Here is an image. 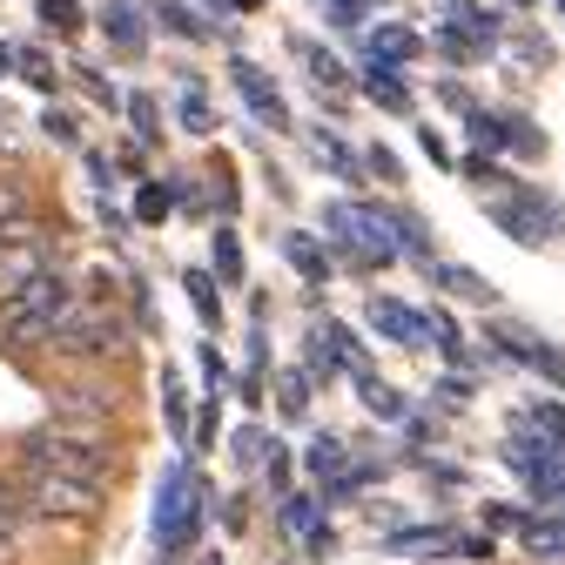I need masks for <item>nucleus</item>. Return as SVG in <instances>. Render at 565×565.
<instances>
[{"mask_svg": "<svg viewBox=\"0 0 565 565\" xmlns=\"http://www.w3.org/2000/svg\"><path fill=\"white\" fill-rule=\"evenodd\" d=\"M21 465L41 471H75V478H108L115 471V431L108 417H75V424H41L21 438Z\"/></svg>", "mask_w": 565, "mask_h": 565, "instance_id": "obj_1", "label": "nucleus"}, {"mask_svg": "<svg viewBox=\"0 0 565 565\" xmlns=\"http://www.w3.org/2000/svg\"><path fill=\"white\" fill-rule=\"evenodd\" d=\"M75 303L82 297H75V282H67V269L47 263V269H34L28 282H14V290L0 297V337H8V343H47L54 323Z\"/></svg>", "mask_w": 565, "mask_h": 565, "instance_id": "obj_2", "label": "nucleus"}, {"mask_svg": "<svg viewBox=\"0 0 565 565\" xmlns=\"http://www.w3.org/2000/svg\"><path fill=\"white\" fill-rule=\"evenodd\" d=\"M21 505H28V519H54V525L95 519V512H102V478H75V471H41V465H28Z\"/></svg>", "mask_w": 565, "mask_h": 565, "instance_id": "obj_3", "label": "nucleus"}, {"mask_svg": "<svg viewBox=\"0 0 565 565\" xmlns=\"http://www.w3.org/2000/svg\"><path fill=\"white\" fill-rule=\"evenodd\" d=\"M121 343H128V330H121L115 303H95V297H82L47 337V350H61V358H115Z\"/></svg>", "mask_w": 565, "mask_h": 565, "instance_id": "obj_4", "label": "nucleus"}, {"mask_svg": "<svg viewBox=\"0 0 565 565\" xmlns=\"http://www.w3.org/2000/svg\"><path fill=\"white\" fill-rule=\"evenodd\" d=\"M202 512H209L202 478L175 465V471L162 478V499H156V532H162V545H169V552H182V545L202 532Z\"/></svg>", "mask_w": 565, "mask_h": 565, "instance_id": "obj_5", "label": "nucleus"}, {"mask_svg": "<svg viewBox=\"0 0 565 565\" xmlns=\"http://www.w3.org/2000/svg\"><path fill=\"white\" fill-rule=\"evenodd\" d=\"M47 263H54V230H41V223L28 216L21 230L0 236V297H8L14 282H28L34 269H47Z\"/></svg>", "mask_w": 565, "mask_h": 565, "instance_id": "obj_6", "label": "nucleus"}, {"mask_svg": "<svg viewBox=\"0 0 565 565\" xmlns=\"http://www.w3.org/2000/svg\"><path fill=\"white\" fill-rule=\"evenodd\" d=\"M230 82H236V95L249 102V115H256V121H269V128H282V121H290V115H282V95H276V82L263 75V67H256L249 54H236V61H230Z\"/></svg>", "mask_w": 565, "mask_h": 565, "instance_id": "obj_7", "label": "nucleus"}, {"mask_svg": "<svg viewBox=\"0 0 565 565\" xmlns=\"http://www.w3.org/2000/svg\"><path fill=\"white\" fill-rule=\"evenodd\" d=\"M371 323H377L391 343H411V350H417V343H431V330H424L431 317H417V310L397 303V297H377V303H371Z\"/></svg>", "mask_w": 565, "mask_h": 565, "instance_id": "obj_8", "label": "nucleus"}, {"mask_svg": "<svg viewBox=\"0 0 565 565\" xmlns=\"http://www.w3.org/2000/svg\"><path fill=\"white\" fill-rule=\"evenodd\" d=\"M102 28H108V41H115L121 54H141V47H149V21H141L135 0H108V8H102Z\"/></svg>", "mask_w": 565, "mask_h": 565, "instance_id": "obj_9", "label": "nucleus"}, {"mask_svg": "<svg viewBox=\"0 0 565 565\" xmlns=\"http://www.w3.org/2000/svg\"><path fill=\"white\" fill-rule=\"evenodd\" d=\"M28 216H34L28 182H21V175H0V236H8V230H21Z\"/></svg>", "mask_w": 565, "mask_h": 565, "instance_id": "obj_10", "label": "nucleus"}, {"mask_svg": "<svg viewBox=\"0 0 565 565\" xmlns=\"http://www.w3.org/2000/svg\"><path fill=\"white\" fill-rule=\"evenodd\" d=\"M411 54H417V34H411V28H377V34H371V61L404 67Z\"/></svg>", "mask_w": 565, "mask_h": 565, "instance_id": "obj_11", "label": "nucleus"}, {"mask_svg": "<svg viewBox=\"0 0 565 565\" xmlns=\"http://www.w3.org/2000/svg\"><path fill=\"white\" fill-rule=\"evenodd\" d=\"M282 256H290V263H297V269H303L310 282H323V276H330V256H323V249H317L310 236H297V230L282 236Z\"/></svg>", "mask_w": 565, "mask_h": 565, "instance_id": "obj_12", "label": "nucleus"}, {"mask_svg": "<svg viewBox=\"0 0 565 565\" xmlns=\"http://www.w3.org/2000/svg\"><path fill=\"white\" fill-rule=\"evenodd\" d=\"M391 216V236H397V249H411V256H431V236H424V223L411 216V209H384Z\"/></svg>", "mask_w": 565, "mask_h": 565, "instance_id": "obj_13", "label": "nucleus"}, {"mask_svg": "<svg viewBox=\"0 0 565 565\" xmlns=\"http://www.w3.org/2000/svg\"><path fill=\"white\" fill-rule=\"evenodd\" d=\"M28 532V505H21V484H0V545H14Z\"/></svg>", "mask_w": 565, "mask_h": 565, "instance_id": "obj_14", "label": "nucleus"}, {"mask_svg": "<svg viewBox=\"0 0 565 565\" xmlns=\"http://www.w3.org/2000/svg\"><path fill=\"white\" fill-rule=\"evenodd\" d=\"M364 88H371V95H377L384 108H397V115L411 108V95H404V82H397V67H384V61H377L371 75H364Z\"/></svg>", "mask_w": 565, "mask_h": 565, "instance_id": "obj_15", "label": "nucleus"}, {"mask_svg": "<svg viewBox=\"0 0 565 565\" xmlns=\"http://www.w3.org/2000/svg\"><path fill=\"white\" fill-rule=\"evenodd\" d=\"M162 411H169V431L195 438V431H189V397H182V377H175V371H162Z\"/></svg>", "mask_w": 565, "mask_h": 565, "instance_id": "obj_16", "label": "nucleus"}, {"mask_svg": "<svg viewBox=\"0 0 565 565\" xmlns=\"http://www.w3.org/2000/svg\"><path fill=\"white\" fill-rule=\"evenodd\" d=\"M182 128H189V135H209V128H216V115H209V102H202L195 82H182Z\"/></svg>", "mask_w": 565, "mask_h": 565, "instance_id": "obj_17", "label": "nucleus"}, {"mask_svg": "<svg viewBox=\"0 0 565 565\" xmlns=\"http://www.w3.org/2000/svg\"><path fill=\"white\" fill-rule=\"evenodd\" d=\"M424 276H431V282H445V290H458V297H491L478 276H465V269H451V263H438V256H431V269H424Z\"/></svg>", "mask_w": 565, "mask_h": 565, "instance_id": "obj_18", "label": "nucleus"}, {"mask_svg": "<svg viewBox=\"0 0 565 565\" xmlns=\"http://www.w3.org/2000/svg\"><path fill=\"white\" fill-rule=\"evenodd\" d=\"M169 202H175V195H169L162 182H141V195H135V216H141V223H169Z\"/></svg>", "mask_w": 565, "mask_h": 565, "instance_id": "obj_19", "label": "nucleus"}, {"mask_svg": "<svg viewBox=\"0 0 565 565\" xmlns=\"http://www.w3.org/2000/svg\"><path fill=\"white\" fill-rule=\"evenodd\" d=\"M276 397H282V411H290V417H303V411H310V377H303V371H282Z\"/></svg>", "mask_w": 565, "mask_h": 565, "instance_id": "obj_20", "label": "nucleus"}, {"mask_svg": "<svg viewBox=\"0 0 565 565\" xmlns=\"http://www.w3.org/2000/svg\"><path fill=\"white\" fill-rule=\"evenodd\" d=\"M358 391H364V404H371V411H377V417H397V411H404V397H397V391H391V384H377V377H371V371H364V377H358Z\"/></svg>", "mask_w": 565, "mask_h": 565, "instance_id": "obj_21", "label": "nucleus"}, {"mask_svg": "<svg viewBox=\"0 0 565 565\" xmlns=\"http://www.w3.org/2000/svg\"><path fill=\"white\" fill-rule=\"evenodd\" d=\"M303 61H310V75H317L323 88H343V82H350V75H343V61L323 54V47H310V41H303Z\"/></svg>", "mask_w": 565, "mask_h": 565, "instance_id": "obj_22", "label": "nucleus"}, {"mask_svg": "<svg viewBox=\"0 0 565 565\" xmlns=\"http://www.w3.org/2000/svg\"><path fill=\"white\" fill-rule=\"evenodd\" d=\"M216 276H223V282H243V243H236L230 230L216 236Z\"/></svg>", "mask_w": 565, "mask_h": 565, "instance_id": "obj_23", "label": "nucleus"}, {"mask_svg": "<svg viewBox=\"0 0 565 565\" xmlns=\"http://www.w3.org/2000/svg\"><path fill=\"white\" fill-rule=\"evenodd\" d=\"M282 532L310 539V532H317V505H310V499H282Z\"/></svg>", "mask_w": 565, "mask_h": 565, "instance_id": "obj_24", "label": "nucleus"}, {"mask_svg": "<svg viewBox=\"0 0 565 565\" xmlns=\"http://www.w3.org/2000/svg\"><path fill=\"white\" fill-rule=\"evenodd\" d=\"M128 121H135V135H141V141H156V135H162V121H156V102H149V95H128Z\"/></svg>", "mask_w": 565, "mask_h": 565, "instance_id": "obj_25", "label": "nucleus"}, {"mask_svg": "<svg viewBox=\"0 0 565 565\" xmlns=\"http://www.w3.org/2000/svg\"><path fill=\"white\" fill-rule=\"evenodd\" d=\"M310 141H317V156H323V162H330L337 175H358V162H350V149H343V141H337V135H323V128H317Z\"/></svg>", "mask_w": 565, "mask_h": 565, "instance_id": "obj_26", "label": "nucleus"}, {"mask_svg": "<svg viewBox=\"0 0 565 565\" xmlns=\"http://www.w3.org/2000/svg\"><path fill=\"white\" fill-rule=\"evenodd\" d=\"M41 21L61 28V34H75L82 28V8H75V0H41Z\"/></svg>", "mask_w": 565, "mask_h": 565, "instance_id": "obj_27", "label": "nucleus"}, {"mask_svg": "<svg viewBox=\"0 0 565 565\" xmlns=\"http://www.w3.org/2000/svg\"><path fill=\"white\" fill-rule=\"evenodd\" d=\"M156 21H162V28H175V34H189V41H202V21H195L189 8H175V0H162V8H156Z\"/></svg>", "mask_w": 565, "mask_h": 565, "instance_id": "obj_28", "label": "nucleus"}, {"mask_svg": "<svg viewBox=\"0 0 565 565\" xmlns=\"http://www.w3.org/2000/svg\"><path fill=\"white\" fill-rule=\"evenodd\" d=\"M269 451H276V445H269V438L256 431V424H243V431H236V458H243V465H263Z\"/></svg>", "mask_w": 565, "mask_h": 565, "instance_id": "obj_29", "label": "nucleus"}, {"mask_svg": "<svg viewBox=\"0 0 565 565\" xmlns=\"http://www.w3.org/2000/svg\"><path fill=\"white\" fill-rule=\"evenodd\" d=\"M263 484L276 491V499H282V491H290V451H282V445H276V451L263 458Z\"/></svg>", "mask_w": 565, "mask_h": 565, "instance_id": "obj_30", "label": "nucleus"}, {"mask_svg": "<svg viewBox=\"0 0 565 565\" xmlns=\"http://www.w3.org/2000/svg\"><path fill=\"white\" fill-rule=\"evenodd\" d=\"M525 417H532V424H545V431H539V438H552V445H565V411H558V404H532Z\"/></svg>", "mask_w": 565, "mask_h": 565, "instance_id": "obj_31", "label": "nucleus"}, {"mask_svg": "<svg viewBox=\"0 0 565 565\" xmlns=\"http://www.w3.org/2000/svg\"><path fill=\"white\" fill-rule=\"evenodd\" d=\"M337 465H343V445H337V438H317V445H310V471H317V478H330Z\"/></svg>", "mask_w": 565, "mask_h": 565, "instance_id": "obj_32", "label": "nucleus"}, {"mask_svg": "<svg viewBox=\"0 0 565 565\" xmlns=\"http://www.w3.org/2000/svg\"><path fill=\"white\" fill-rule=\"evenodd\" d=\"M189 297H195V310H202L209 323H216V282H209L202 269H189Z\"/></svg>", "mask_w": 565, "mask_h": 565, "instance_id": "obj_33", "label": "nucleus"}, {"mask_svg": "<svg viewBox=\"0 0 565 565\" xmlns=\"http://www.w3.org/2000/svg\"><path fill=\"white\" fill-rule=\"evenodd\" d=\"M21 75H28L34 88H54V67H47V54H34V47H21Z\"/></svg>", "mask_w": 565, "mask_h": 565, "instance_id": "obj_34", "label": "nucleus"}, {"mask_svg": "<svg viewBox=\"0 0 565 565\" xmlns=\"http://www.w3.org/2000/svg\"><path fill=\"white\" fill-rule=\"evenodd\" d=\"M47 135H54V141H75V115H61V108H47Z\"/></svg>", "mask_w": 565, "mask_h": 565, "instance_id": "obj_35", "label": "nucleus"}, {"mask_svg": "<svg viewBox=\"0 0 565 565\" xmlns=\"http://www.w3.org/2000/svg\"><path fill=\"white\" fill-rule=\"evenodd\" d=\"M371 162H377V175H384V182H397V156H391V149H371Z\"/></svg>", "mask_w": 565, "mask_h": 565, "instance_id": "obj_36", "label": "nucleus"}, {"mask_svg": "<svg viewBox=\"0 0 565 565\" xmlns=\"http://www.w3.org/2000/svg\"><path fill=\"white\" fill-rule=\"evenodd\" d=\"M14 67H21V47H8V41H0V75H14Z\"/></svg>", "mask_w": 565, "mask_h": 565, "instance_id": "obj_37", "label": "nucleus"}, {"mask_svg": "<svg viewBox=\"0 0 565 565\" xmlns=\"http://www.w3.org/2000/svg\"><path fill=\"white\" fill-rule=\"evenodd\" d=\"M236 8H256V0H236Z\"/></svg>", "mask_w": 565, "mask_h": 565, "instance_id": "obj_38", "label": "nucleus"}, {"mask_svg": "<svg viewBox=\"0 0 565 565\" xmlns=\"http://www.w3.org/2000/svg\"><path fill=\"white\" fill-rule=\"evenodd\" d=\"M512 8H525V0H512Z\"/></svg>", "mask_w": 565, "mask_h": 565, "instance_id": "obj_39", "label": "nucleus"}]
</instances>
